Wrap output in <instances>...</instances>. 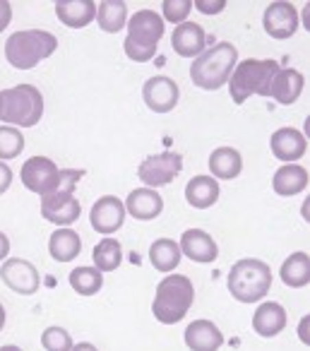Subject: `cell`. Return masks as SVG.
Instances as JSON below:
<instances>
[{
    "instance_id": "6da1fadb",
    "label": "cell",
    "mask_w": 310,
    "mask_h": 351,
    "mask_svg": "<svg viewBox=\"0 0 310 351\" xmlns=\"http://www.w3.org/2000/svg\"><path fill=\"white\" fill-rule=\"evenodd\" d=\"M238 65V49L228 41H219L212 49H207L202 56L195 58L190 65V80L195 87L204 92H217L228 82L233 68Z\"/></svg>"
},
{
    "instance_id": "7a4b0ae2",
    "label": "cell",
    "mask_w": 310,
    "mask_h": 351,
    "mask_svg": "<svg viewBox=\"0 0 310 351\" xmlns=\"http://www.w3.org/2000/svg\"><path fill=\"white\" fill-rule=\"evenodd\" d=\"M195 301V287L185 274H166L156 284L152 313L161 325H176L188 315Z\"/></svg>"
},
{
    "instance_id": "3957f363",
    "label": "cell",
    "mask_w": 310,
    "mask_h": 351,
    "mask_svg": "<svg viewBox=\"0 0 310 351\" xmlns=\"http://www.w3.org/2000/svg\"><path fill=\"white\" fill-rule=\"evenodd\" d=\"M281 65L276 60H260L248 58L233 68L228 77V89H231L233 104H246L250 97H270V87L274 75L279 73Z\"/></svg>"
},
{
    "instance_id": "277c9868",
    "label": "cell",
    "mask_w": 310,
    "mask_h": 351,
    "mask_svg": "<svg viewBox=\"0 0 310 351\" xmlns=\"http://www.w3.org/2000/svg\"><path fill=\"white\" fill-rule=\"evenodd\" d=\"M44 116V94L34 84L0 89V121L12 128H34Z\"/></svg>"
},
{
    "instance_id": "5b68a950",
    "label": "cell",
    "mask_w": 310,
    "mask_h": 351,
    "mask_svg": "<svg viewBox=\"0 0 310 351\" xmlns=\"http://www.w3.org/2000/svg\"><path fill=\"white\" fill-rule=\"evenodd\" d=\"M126 56L135 63H147L159 51V41L164 36V20L154 10H137L128 20Z\"/></svg>"
},
{
    "instance_id": "8992f818",
    "label": "cell",
    "mask_w": 310,
    "mask_h": 351,
    "mask_svg": "<svg viewBox=\"0 0 310 351\" xmlns=\"http://www.w3.org/2000/svg\"><path fill=\"white\" fill-rule=\"evenodd\" d=\"M58 39L46 29H25L15 32L5 41V58L12 68L17 70H32L56 53Z\"/></svg>"
},
{
    "instance_id": "52a82bcc",
    "label": "cell",
    "mask_w": 310,
    "mask_h": 351,
    "mask_svg": "<svg viewBox=\"0 0 310 351\" xmlns=\"http://www.w3.org/2000/svg\"><path fill=\"white\" fill-rule=\"evenodd\" d=\"M228 291L238 303H257L272 289V269L257 258H243L228 272Z\"/></svg>"
},
{
    "instance_id": "ba28073f",
    "label": "cell",
    "mask_w": 310,
    "mask_h": 351,
    "mask_svg": "<svg viewBox=\"0 0 310 351\" xmlns=\"http://www.w3.org/2000/svg\"><path fill=\"white\" fill-rule=\"evenodd\" d=\"M183 171V156L178 152H161V154H152L137 169L140 181L145 183V188H164L169 183L176 181V176Z\"/></svg>"
},
{
    "instance_id": "9c48e42d",
    "label": "cell",
    "mask_w": 310,
    "mask_h": 351,
    "mask_svg": "<svg viewBox=\"0 0 310 351\" xmlns=\"http://www.w3.org/2000/svg\"><path fill=\"white\" fill-rule=\"evenodd\" d=\"M20 181L27 191L44 197L49 193H53L56 181H58V166L49 156H32V159H27L22 164Z\"/></svg>"
},
{
    "instance_id": "30bf717a",
    "label": "cell",
    "mask_w": 310,
    "mask_h": 351,
    "mask_svg": "<svg viewBox=\"0 0 310 351\" xmlns=\"http://www.w3.org/2000/svg\"><path fill=\"white\" fill-rule=\"evenodd\" d=\"M0 279L10 291L20 293V296H32V293L39 291V269L29 263V260L22 258H8L0 267Z\"/></svg>"
},
{
    "instance_id": "8fae6325",
    "label": "cell",
    "mask_w": 310,
    "mask_h": 351,
    "mask_svg": "<svg viewBox=\"0 0 310 351\" xmlns=\"http://www.w3.org/2000/svg\"><path fill=\"white\" fill-rule=\"evenodd\" d=\"M80 215H82V207L73 193H51V195L41 197V217L58 229L73 226L80 219Z\"/></svg>"
},
{
    "instance_id": "7c38bea8",
    "label": "cell",
    "mask_w": 310,
    "mask_h": 351,
    "mask_svg": "<svg viewBox=\"0 0 310 351\" xmlns=\"http://www.w3.org/2000/svg\"><path fill=\"white\" fill-rule=\"evenodd\" d=\"M142 99H145L147 108L154 113H169L178 106L180 89L176 80L166 77V75H156L150 77L142 87Z\"/></svg>"
},
{
    "instance_id": "4fadbf2b",
    "label": "cell",
    "mask_w": 310,
    "mask_h": 351,
    "mask_svg": "<svg viewBox=\"0 0 310 351\" xmlns=\"http://www.w3.org/2000/svg\"><path fill=\"white\" fill-rule=\"evenodd\" d=\"M89 221H92V229L97 231V234H102V236L116 234V231L126 224V205L113 195L99 197L92 207Z\"/></svg>"
},
{
    "instance_id": "5bb4252c",
    "label": "cell",
    "mask_w": 310,
    "mask_h": 351,
    "mask_svg": "<svg viewBox=\"0 0 310 351\" xmlns=\"http://www.w3.org/2000/svg\"><path fill=\"white\" fill-rule=\"evenodd\" d=\"M262 25L272 39H291L298 29V10L291 3H272L262 15Z\"/></svg>"
},
{
    "instance_id": "9a60e30c",
    "label": "cell",
    "mask_w": 310,
    "mask_h": 351,
    "mask_svg": "<svg viewBox=\"0 0 310 351\" xmlns=\"http://www.w3.org/2000/svg\"><path fill=\"white\" fill-rule=\"evenodd\" d=\"M270 149L284 164H296L298 159H303V154L308 152V140L300 130L296 128H279L274 130V135L270 137Z\"/></svg>"
},
{
    "instance_id": "2e32d148",
    "label": "cell",
    "mask_w": 310,
    "mask_h": 351,
    "mask_svg": "<svg viewBox=\"0 0 310 351\" xmlns=\"http://www.w3.org/2000/svg\"><path fill=\"white\" fill-rule=\"evenodd\" d=\"M180 253L185 258H190L193 263L200 265H209L219 258V245L207 231L202 229H188L183 236H180V243H178Z\"/></svg>"
},
{
    "instance_id": "e0dca14e",
    "label": "cell",
    "mask_w": 310,
    "mask_h": 351,
    "mask_svg": "<svg viewBox=\"0 0 310 351\" xmlns=\"http://www.w3.org/2000/svg\"><path fill=\"white\" fill-rule=\"evenodd\" d=\"M171 46L180 58H198L207 51V34L200 25L195 22H183L174 29L171 36Z\"/></svg>"
},
{
    "instance_id": "ac0fdd59",
    "label": "cell",
    "mask_w": 310,
    "mask_h": 351,
    "mask_svg": "<svg viewBox=\"0 0 310 351\" xmlns=\"http://www.w3.org/2000/svg\"><path fill=\"white\" fill-rule=\"evenodd\" d=\"M123 205H126V215H130L132 219L152 221L164 212V197L152 188H135Z\"/></svg>"
},
{
    "instance_id": "d6986e66",
    "label": "cell",
    "mask_w": 310,
    "mask_h": 351,
    "mask_svg": "<svg viewBox=\"0 0 310 351\" xmlns=\"http://www.w3.org/2000/svg\"><path fill=\"white\" fill-rule=\"evenodd\" d=\"M286 322H289V315H286L284 306L276 301H265L257 306V311L252 313V330L257 332L265 339H272V337L281 335L286 330Z\"/></svg>"
},
{
    "instance_id": "ffe728a7",
    "label": "cell",
    "mask_w": 310,
    "mask_h": 351,
    "mask_svg": "<svg viewBox=\"0 0 310 351\" xmlns=\"http://www.w3.org/2000/svg\"><path fill=\"white\" fill-rule=\"evenodd\" d=\"M303 87H305L303 73H298L296 68H279V73L272 80L270 97L274 101H279L281 106H291L294 101H298V97L303 94Z\"/></svg>"
},
{
    "instance_id": "44dd1931",
    "label": "cell",
    "mask_w": 310,
    "mask_h": 351,
    "mask_svg": "<svg viewBox=\"0 0 310 351\" xmlns=\"http://www.w3.org/2000/svg\"><path fill=\"white\" fill-rule=\"evenodd\" d=\"M185 344L193 351H219L224 346V335L212 320H193L185 327Z\"/></svg>"
},
{
    "instance_id": "7402d4cb",
    "label": "cell",
    "mask_w": 310,
    "mask_h": 351,
    "mask_svg": "<svg viewBox=\"0 0 310 351\" xmlns=\"http://www.w3.org/2000/svg\"><path fill=\"white\" fill-rule=\"evenodd\" d=\"M56 15L70 29H84L97 17V3L94 0H58Z\"/></svg>"
},
{
    "instance_id": "603a6c76",
    "label": "cell",
    "mask_w": 310,
    "mask_h": 351,
    "mask_svg": "<svg viewBox=\"0 0 310 351\" xmlns=\"http://www.w3.org/2000/svg\"><path fill=\"white\" fill-rule=\"evenodd\" d=\"M308 169L300 164H284L274 171V178H272V188H274L276 195L281 197H294L298 193H303L308 188Z\"/></svg>"
},
{
    "instance_id": "cb8c5ba5",
    "label": "cell",
    "mask_w": 310,
    "mask_h": 351,
    "mask_svg": "<svg viewBox=\"0 0 310 351\" xmlns=\"http://www.w3.org/2000/svg\"><path fill=\"white\" fill-rule=\"evenodd\" d=\"M219 181L212 176H195L185 186V200L195 210H209L219 200Z\"/></svg>"
},
{
    "instance_id": "d4e9b609",
    "label": "cell",
    "mask_w": 310,
    "mask_h": 351,
    "mask_svg": "<svg viewBox=\"0 0 310 351\" xmlns=\"http://www.w3.org/2000/svg\"><path fill=\"white\" fill-rule=\"evenodd\" d=\"M209 171L212 178H222V181H233L243 171V156L236 147H217L209 154Z\"/></svg>"
},
{
    "instance_id": "484cf974",
    "label": "cell",
    "mask_w": 310,
    "mask_h": 351,
    "mask_svg": "<svg viewBox=\"0 0 310 351\" xmlns=\"http://www.w3.org/2000/svg\"><path fill=\"white\" fill-rule=\"evenodd\" d=\"M49 253L58 263H73L82 253V239L70 226L68 229H56L49 239Z\"/></svg>"
},
{
    "instance_id": "4316f807",
    "label": "cell",
    "mask_w": 310,
    "mask_h": 351,
    "mask_svg": "<svg viewBox=\"0 0 310 351\" xmlns=\"http://www.w3.org/2000/svg\"><path fill=\"white\" fill-rule=\"evenodd\" d=\"M99 29L106 34H118L128 25V5L123 0H104L97 8Z\"/></svg>"
},
{
    "instance_id": "83f0119b",
    "label": "cell",
    "mask_w": 310,
    "mask_h": 351,
    "mask_svg": "<svg viewBox=\"0 0 310 351\" xmlns=\"http://www.w3.org/2000/svg\"><path fill=\"white\" fill-rule=\"evenodd\" d=\"M180 258H183V253L174 239H156L150 248V263L164 274L174 272L180 265Z\"/></svg>"
},
{
    "instance_id": "f1b7e54d",
    "label": "cell",
    "mask_w": 310,
    "mask_h": 351,
    "mask_svg": "<svg viewBox=\"0 0 310 351\" xmlns=\"http://www.w3.org/2000/svg\"><path fill=\"white\" fill-rule=\"evenodd\" d=\"M281 282L291 289H300L310 282V255L298 250V253L289 255L281 265Z\"/></svg>"
},
{
    "instance_id": "f546056e",
    "label": "cell",
    "mask_w": 310,
    "mask_h": 351,
    "mask_svg": "<svg viewBox=\"0 0 310 351\" xmlns=\"http://www.w3.org/2000/svg\"><path fill=\"white\" fill-rule=\"evenodd\" d=\"M92 258H94V267H97L99 272H116L123 263L121 241L113 239V236H104V239L94 245Z\"/></svg>"
},
{
    "instance_id": "4dcf8cb0",
    "label": "cell",
    "mask_w": 310,
    "mask_h": 351,
    "mask_svg": "<svg viewBox=\"0 0 310 351\" xmlns=\"http://www.w3.org/2000/svg\"><path fill=\"white\" fill-rule=\"evenodd\" d=\"M68 279L80 296H94L104 287V272H99L97 267H78L70 272Z\"/></svg>"
},
{
    "instance_id": "1f68e13d",
    "label": "cell",
    "mask_w": 310,
    "mask_h": 351,
    "mask_svg": "<svg viewBox=\"0 0 310 351\" xmlns=\"http://www.w3.org/2000/svg\"><path fill=\"white\" fill-rule=\"evenodd\" d=\"M25 149V135L20 128L0 125V161L17 159Z\"/></svg>"
},
{
    "instance_id": "d6a6232c",
    "label": "cell",
    "mask_w": 310,
    "mask_h": 351,
    "mask_svg": "<svg viewBox=\"0 0 310 351\" xmlns=\"http://www.w3.org/2000/svg\"><path fill=\"white\" fill-rule=\"evenodd\" d=\"M41 346L46 351H73V337H70L68 330L58 325L46 327L44 335H41Z\"/></svg>"
},
{
    "instance_id": "836d02e7",
    "label": "cell",
    "mask_w": 310,
    "mask_h": 351,
    "mask_svg": "<svg viewBox=\"0 0 310 351\" xmlns=\"http://www.w3.org/2000/svg\"><path fill=\"white\" fill-rule=\"evenodd\" d=\"M161 8H164V17H161V20L174 22V25L178 27V25H183V22H188V15H190V10H193V0H164Z\"/></svg>"
},
{
    "instance_id": "e575fe53",
    "label": "cell",
    "mask_w": 310,
    "mask_h": 351,
    "mask_svg": "<svg viewBox=\"0 0 310 351\" xmlns=\"http://www.w3.org/2000/svg\"><path fill=\"white\" fill-rule=\"evenodd\" d=\"M193 5L198 8L202 15H219V12L226 10L228 3L226 0H212V3H209V0H193Z\"/></svg>"
},
{
    "instance_id": "d590c367",
    "label": "cell",
    "mask_w": 310,
    "mask_h": 351,
    "mask_svg": "<svg viewBox=\"0 0 310 351\" xmlns=\"http://www.w3.org/2000/svg\"><path fill=\"white\" fill-rule=\"evenodd\" d=\"M10 186H12V169L5 164V161H0V195L8 193Z\"/></svg>"
},
{
    "instance_id": "8d00e7d4",
    "label": "cell",
    "mask_w": 310,
    "mask_h": 351,
    "mask_svg": "<svg viewBox=\"0 0 310 351\" xmlns=\"http://www.w3.org/2000/svg\"><path fill=\"white\" fill-rule=\"evenodd\" d=\"M10 20H12V5L8 0H0V34L8 29Z\"/></svg>"
},
{
    "instance_id": "74e56055",
    "label": "cell",
    "mask_w": 310,
    "mask_h": 351,
    "mask_svg": "<svg viewBox=\"0 0 310 351\" xmlns=\"http://www.w3.org/2000/svg\"><path fill=\"white\" fill-rule=\"evenodd\" d=\"M298 337H300V341H303V344H310V317H308V315L300 317Z\"/></svg>"
},
{
    "instance_id": "f35d334b",
    "label": "cell",
    "mask_w": 310,
    "mask_h": 351,
    "mask_svg": "<svg viewBox=\"0 0 310 351\" xmlns=\"http://www.w3.org/2000/svg\"><path fill=\"white\" fill-rule=\"evenodd\" d=\"M8 255H10V239L0 231V263H5Z\"/></svg>"
},
{
    "instance_id": "ab89813d",
    "label": "cell",
    "mask_w": 310,
    "mask_h": 351,
    "mask_svg": "<svg viewBox=\"0 0 310 351\" xmlns=\"http://www.w3.org/2000/svg\"><path fill=\"white\" fill-rule=\"evenodd\" d=\"M73 351H99L92 341H80V344H73Z\"/></svg>"
},
{
    "instance_id": "60d3db41",
    "label": "cell",
    "mask_w": 310,
    "mask_h": 351,
    "mask_svg": "<svg viewBox=\"0 0 310 351\" xmlns=\"http://www.w3.org/2000/svg\"><path fill=\"white\" fill-rule=\"evenodd\" d=\"M303 22H305V29H310V8L308 5H305V10H303Z\"/></svg>"
},
{
    "instance_id": "b9f144b4",
    "label": "cell",
    "mask_w": 310,
    "mask_h": 351,
    "mask_svg": "<svg viewBox=\"0 0 310 351\" xmlns=\"http://www.w3.org/2000/svg\"><path fill=\"white\" fill-rule=\"evenodd\" d=\"M5 308H3V303H0V332H3V327H5Z\"/></svg>"
},
{
    "instance_id": "7bdbcfd3",
    "label": "cell",
    "mask_w": 310,
    "mask_h": 351,
    "mask_svg": "<svg viewBox=\"0 0 310 351\" xmlns=\"http://www.w3.org/2000/svg\"><path fill=\"white\" fill-rule=\"evenodd\" d=\"M303 219H305V221H310V202H308V200L303 202Z\"/></svg>"
},
{
    "instance_id": "ee69618b",
    "label": "cell",
    "mask_w": 310,
    "mask_h": 351,
    "mask_svg": "<svg viewBox=\"0 0 310 351\" xmlns=\"http://www.w3.org/2000/svg\"><path fill=\"white\" fill-rule=\"evenodd\" d=\"M0 351H22L17 344H5V346H0Z\"/></svg>"
}]
</instances>
